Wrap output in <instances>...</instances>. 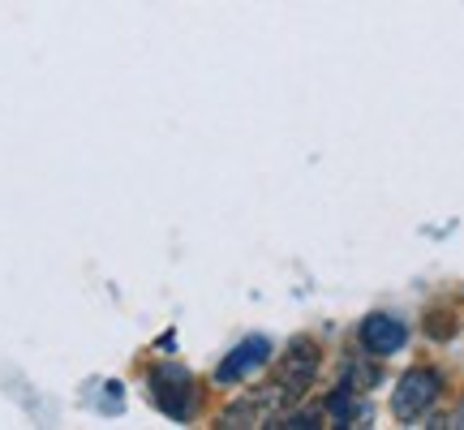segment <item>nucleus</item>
<instances>
[{"label": "nucleus", "mask_w": 464, "mask_h": 430, "mask_svg": "<svg viewBox=\"0 0 464 430\" xmlns=\"http://www.w3.org/2000/svg\"><path fill=\"white\" fill-rule=\"evenodd\" d=\"M318 379V348L310 345V340H293L288 345V353L280 357V366H276V396H280V405H293V400H301L310 387H314Z\"/></svg>", "instance_id": "f257e3e1"}, {"label": "nucleus", "mask_w": 464, "mask_h": 430, "mask_svg": "<svg viewBox=\"0 0 464 430\" xmlns=\"http://www.w3.org/2000/svg\"><path fill=\"white\" fill-rule=\"evenodd\" d=\"M404 340H409V327H404L396 315H370V318H362V345H365V353H374V357H392V353H400V348H404Z\"/></svg>", "instance_id": "20e7f679"}, {"label": "nucleus", "mask_w": 464, "mask_h": 430, "mask_svg": "<svg viewBox=\"0 0 464 430\" xmlns=\"http://www.w3.org/2000/svg\"><path fill=\"white\" fill-rule=\"evenodd\" d=\"M150 396H155V405L164 409L168 417H189V405H194V383H189V375H185L181 366H164L155 379H150Z\"/></svg>", "instance_id": "7ed1b4c3"}, {"label": "nucleus", "mask_w": 464, "mask_h": 430, "mask_svg": "<svg viewBox=\"0 0 464 430\" xmlns=\"http://www.w3.org/2000/svg\"><path fill=\"white\" fill-rule=\"evenodd\" d=\"M266 362H271V340H266V336H249V340H241V345L224 357V366L216 370V379L237 383V379H246V375H254V370Z\"/></svg>", "instance_id": "39448f33"}, {"label": "nucleus", "mask_w": 464, "mask_h": 430, "mask_svg": "<svg viewBox=\"0 0 464 430\" xmlns=\"http://www.w3.org/2000/svg\"><path fill=\"white\" fill-rule=\"evenodd\" d=\"M439 392H443L439 370H430V366H413V370L400 379L396 396H392V409H396L400 422H417V417H421L434 400H439Z\"/></svg>", "instance_id": "f03ea898"}]
</instances>
